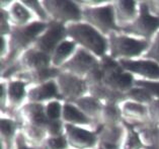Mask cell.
<instances>
[{
  "instance_id": "1",
  "label": "cell",
  "mask_w": 159,
  "mask_h": 149,
  "mask_svg": "<svg viewBox=\"0 0 159 149\" xmlns=\"http://www.w3.org/2000/svg\"><path fill=\"white\" fill-rule=\"evenodd\" d=\"M67 33L74 40L83 46L84 48L91 51L94 55L103 56L107 48V41L93 26L85 23H72L68 26Z\"/></svg>"
},
{
  "instance_id": "2",
  "label": "cell",
  "mask_w": 159,
  "mask_h": 149,
  "mask_svg": "<svg viewBox=\"0 0 159 149\" xmlns=\"http://www.w3.org/2000/svg\"><path fill=\"white\" fill-rule=\"evenodd\" d=\"M110 46L112 57L132 58L144 52L148 48V43L146 41H139L133 38L111 34L110 38Z\"/></svg>"
},
{
  "instance_id": "3",
  "label": "cell",
  "mask_w": 159,
  "mask_h": 149,
  "mask_svg": "<svg viewBox=\"0 0 159 149\" xmlns=\"http://www.w3.org/2000/svg\"><path fill=\"white\" fill-rule=\"evenodd\" d=\"M82 17L102 33H108L116 29L115 8L111 5L84 9Z\"/></svg>"
},
{
  "instance_id": "4",
  "label": "cell",
  "mask_w": 159,
  "mask_h": 149,
  "mask_svg": "<svg viewBox=\"0 0 159 149\" xmlns=\"http://www.w3.org/2000/svg\"><path fill=\"white\" fill-rule=\"evenodd\" d=\"M159 29V17L151 15L145 4L140 6V14L131 25L125 26L127 32L148 39Z\"/></svg>"
},
{
  "instance_id": "5",
  "label": "cell",
  "mask_w": 159,
  "mask_h": 149,
  "mask_svg": "<svg viewBox=\"0 0 159 149\" xmlns=\"http://www.w3.org/2000/svg\"><path fill=\"white\" fill-rule=\"evenodd\" d=\"M43 4L58 22L78 21L82 17V11H80L75 3L71 1H45Z\"/></svg>"
},
{
  "instance_id": "6",
  "label": "cell",
  "mask_w": 159,
  "mask_h": 149,
  "mask_svg": "<svg viewBox=\"0 0 159 149\" xmlns=\"http://www.w3.org/2000/svg\"><path fill=\"white\" fill-rule=\"evenodd\" d=\"M66 34H67V29L62 25V22L52 23L50 29L46 30L44 35H42V37L37 40V50L47 55L51 54L62 43L61 41L63 40Z\"/></svg>"
},
{
  "instance_id": "7",
  "label": "cell",
  "mask_w": 159,
  "mask_h": 149,
  "mask_svg": "<svg viewBox=\"0 0 159 149\" xmlns=\"http://www.w3.org/2000/svg\"><path fill=\"white\" fill-rule=\"evenodd\" d=\"M98 66L93 56L85 52L84 50H79L70 61L65 63L64 68L69 70V72L71 73L83 75L85 73L92 72Z\"/></svg>"
},
{
  "instance_id": "8",
  "label": "cell",
  "mask_w": 159,
  "mask_h": 149,
  "mask_svg": "<svg viewBox=\"0 0 159 149\" xmlns=\"http://www.w3.org/2000/svg\"><path fill=\"white\" fill-rule=\"evenodd\" d=\"M123 69L128 71L137 73L145 78L150 79H159V65L153 61H133V60H123L120 61Z\"/></svg>"
},
{
  "instance_id": "9",
  "label": "cell",
  "mask_w": 159,
  "mask_h": 149,
  "mask_svg": "<svg viewBox=\"0 0 159 149\" xmlns=\"http://www.w3.org/2000/svg\"><path fill=\"white\" fill-rule=\"evenodd\" d=\"M66 134H67L68 143L78 149L93 146L96 141V137L93 133L75 127L72 124L66 125Z\"/></svg>"
},
{
  "instance_id": "10",
  "label": "cell",
  "mask_w": 159,
  "mask_h": 149,
  "mask_svg": "<svg viewBox=\"0 0 159 149\" xmlns=\"http://www.w3.org/2000/svg\"><path fill=\"white\" fill-rule=\"evenodd\" d=\"M47 27L45 22H33L22 29H19L12 34L13 45L18 48L26 47L32 43L39 35L43 33Z\"/></svg>"
},
{
  "instance_id": "11",
  "label": "cell",
  "mask_w": 159,
  "mask_h": 149,
  "mask_svg": "<svg viewBox=\"0 0 159 149\" xmlns=\"http://www.w3.org/2000/svg\"><path fill=\"white\" fill-rule=\"evenodd\" d=\"M58 85L62 93L70 100H75L82 95L85 91V83L70 74H62L58 78Z\"/></svg>"
},
{
  "instance_id": "12",
  "label": "cell",
  "mask_w": 159,
  "mask_h": 149,
  "mask_svg": "<svg viewBox=\"0 0 159 149\" xmlns=\"http://www.w3.org/2000/svg\"><path fill=\"white\" fill-rule=\"evenodd\" d=\"M49 62L50 58L48 55L37 49L28 51L22 58L24 65L32 71H39V70L48 68Z\"/></svg>"
},
{
  "instance_id": "13",
  "label": "cell",
  "mask_w": 159,
  "mask_h": 149,
  "mask_svg": "<svg viewBox=\"0 0 159 149\" xmlns=\"http://www.w3.org/2000/svg\"><path fill=\"white\" fill-rule=\"evenodd\" d=\"M58 95L57 86L54 82H47L42 84L41 86L32 89L29 93V97L30 100L38 103V101L46 100L52 97H55Z\"/></svg>"
},
{
  "instance_id": "14",
  "label": "cell",
  "mask_w": 159,
  "mask_h": 149,
  "mask_svg": "<svg viewBox=\"0 0 159 149\" xmlns=\"http://www.w3.org/2000/svg\"><path fill=\"white\" fill-rule=\"evenodd\" d=\"M115 14L119 22L133 21L136 15V4L133 1H119L115 3Z\"/></svg>"
},
{
  "instance_id": "15",
  "label": "cell",
  "mask_w": 159,
  "mask_h": 149,
  "mask_svg": "<svg viewBox=\"0 0 159 149\" xmlns=\"http://www.w3.org/2000/svg\"><path fill=\"white\" fill-rule=\"evenodd\" d=\"M26 115L34 126L36 127H44L45 125L49 124V119L46 112H44V109L41 105L32 104L26 107Z\"/></svg>"
},
{
  "instance_id": "16",
  "label": "cell",
  "mask_w": 159,
  "mask_h": 149,
  "mask_svg": "<svg viewBox=\"0 0 159 149\" xmlns=\"http://www.w3.org/2000/svg\"><path fill=\"white\" fill-rule=\"evenodd\" d=\"M75 43L70 41H63L54 51L52 62L55 66H60L65 62L70 55L74 52Z\"/></svg>"
},
{
  "instance_id": "17",
  "label": "cell",
  "mask_w": 159,
  "mask_h": 149,
  "mask_svg": "<svg viewBox=\"0 0 159 149\" xmlns=\"http://www.w3.org/2000/svg\"><path fill=\"white\" fill-rule=\"evenodd\" d=\"M63 118L72 124H88V118L84 115V113H82L77 108L73 107V105L66 104L63 108Z\"/></svg>"
},
{
  "instance_id": "18",
  "label": "cell",
  "mask_w": 159,
  "mask_h": 149,
  "mask_svg": "<svg viewBox=\"0 0 159 149\" xmlns=\"http://www.w3.org/2000/svg\"><path fill=\"white\" fill-rule=\"evenodd\" d=\"M25 95V84L21 81H13L9 83L7 89V96L11 104L18 105Z\"/></svg>"
},
{
  "instance_id": "19",
  "label": "cell",
  "mask_w": 159,
  "mask_h": 149,
  "mask_svg": "<svg viewBox=\"0 0 159 149\" xmlns=\"http://www.w3.org/2000/svg\"><path fill=\"white\" fill-rule=\"evenodd\" d=\"M10 16L12 18V21H15V23L24 25V23H26L30 21V13L24 5H21L20 3L16 2L12 5V7H11Z\"/></svg>"
},
{
  "instance_id": "20",
  "label": "cell",
  "mask_w": 159,
  "mask_h": 149,
  "mask_svg": "<svg viewBox=\"0 0 159 149\" xmlns=\"http://www.w3.org/2000/svg\"><path fill=\"white\" fill-rule=\"evenodd\" d=\"M77 103H78V105L81 108L82 111H84L87 114H90L91 116L96 115L99 111V105L94 100L89 99V97L88 99L79 100Z\"/></svg>"
},
{
  "instance_id": "21",
  "label": "cell",
  "mask_w": 159,
  "mask_h": 149,
  "mask_svg": "<svg viewBox=\"0 0 159 149\" xmlns=\"http://www.w3.org/2000/svg\"><path fill=\"white\" fill-rule=\"evenodd\" d=\"M130 95L139 104L151 103V95L144 88H132Z\"/></svg>"
},
{
  "instance_id": "22",
  "label": "cell",
  "mask_w": 159,
  "mask_h": 149,
  "mask_svg": "<svg viewBox=\"0 0 159 149\" xmlns=\"http://www.w3.org/2000/svg\"><path fill=\"white\" fill-rule=\"evenodd\" d=\"M140 145V139H139L137 133L133 129L129 128V132H128L125 143L123 145V149H139Z\"/></svg>"
},
{
  "instance_id": "23",
  "label": "cell",
  "mask_w": 159,
  "mask_h": 149,
  "mask_svg": "<svg viewBox=\"0 0 159 149\" xmlns=\"http://www.w3.org/2000/svg\"><path fill=\"white\" fill-rule=\"evenodd\" d=\"M67 138L63 136H54L51 137L46 143L47 149H65L67 147Z\"/></svg>"
},
{
  "instance_id": "24",
  "label": "cell",
  "mask_w": 159,
  "mask_h": 149,
  "mask_svg": "<svg viewBox=\"0 0 159 149\" xmlns=\"http://www.w3.org/2000/svg\"><path fill=\"white\" fill-rule=\"evenodd\" d=\"M46 115L49 121H58L61 115V105L57 101H51L46 109Z\"/></svg>"
},
{
  "instance_id": "25",
  "label": "cell",
  "mask_w": 159,
  "mask_h": 149,
  "mask_svg": "<svg viewBox=\"0 0 159 149\" xmlns=\"http://www.w3.org/2000/svg\"><path fill=\"white\" fill-rule=\"evenodd\" d=\"M125 112L129 113L130 115H133L136 117H142L146 114V109L141 104L139 103H128L125 108Z\"/></svg>"
},
{
  "instance_id": "26",
  "label": "cell",
  "mask_w": 159,
  "mask_h": 149,
  "mask_svg": "<svg viewBox=\"0 0 159 149\" xmlns=\"http://www.w3.org/2000/svg\"><path fill=\"white\" fill-rule=\"evenodd\" d=\"M137 84L139 85V87H142L146 89L150 95H156L159 99V82L158 81H138Z\"/></svg>"
},
{
  "instance_id": "27",
  "label": "cell",
  "mask_w": 159,
  "mask_h": 149,
  "mask_svg": "<svg viewBox=\"0 0 159 149\" xmlns=\"http://www.w3.org/2000/svg\"><path fill=\"white\" fill-rule=\"evenodd\" d=\"M146 57L152 59V60L159 63V33L156 35V38H155L153 44L151 45V47L147 51Z\"/></svg>"
},
{
  "instance_id": "28",
  "label": "cell",
  "mask_w": 159,
  "mask_h": 149,
  "mask_svg": "<svg viewBox=\"0 0 159 149\" xmlns=\"http://www.w3.org/2000/svg\"><path fill=\"white\" fill-rule=\"evenodd\" d=\"M14 130H15V126L13 122L6 119L1 120V133L3 137H6V138L11 137L13 135Z\"/></svg>"
},
{
  "instance_id": "29",
  "label": "cell",
  "mask_w": 159,
  "mask_h": 149,
  "mask_svg": "<svg viewBox=\"0 0 159 149\" xmlns=\"http://www.w3.org/2000/svg\"><path fill=\"white\" fill-rule=\"evenodd\" d=\"M150 111H151V113H152L153 117L155 118V120L159 122V100L152 101Z\"/></svg>"
}]
</instances>
